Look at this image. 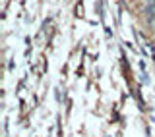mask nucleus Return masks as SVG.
Masks as SVG:
<instances>
[{
    "label": "nucleus",
    "mask_w": 155,
    "mask_h": 137,
    "mask_svg": "<svg viewBox=\"0 0 155 137\" xmlns=\"http://www.w3.org/2000/svg\"><path fill=\"white\" fill-rule=\"evenodd\" d=\"M145 14H147V21H149V23H153V21H155V0H153V2L147 6Z\"/></svg>",
    "instance_id": "1"
}]
</instances>
